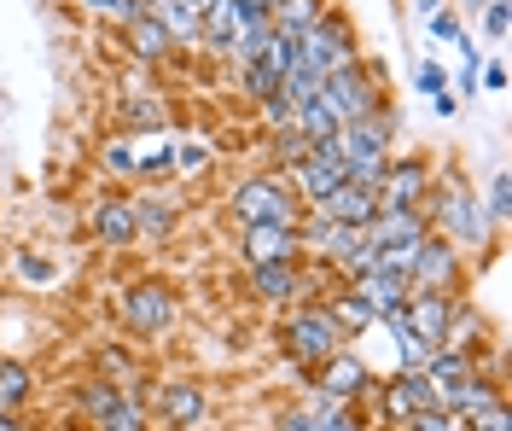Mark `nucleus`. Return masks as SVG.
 <instances>
[{
  "instance_id": "23",
  "label": "nucleus",
  "mask_w": 512,
  "mask_h": 431,
  "mask_svg": "<svg viewBox=\"0 0 512 431\" xmlns=\"http://www.w3.org/2000/svg\"><path fill=\"white\" fill-rule=\"evenodd\" d=\"M163 414H169V426H192L204 414V391L187 385V379H169L163 385Z\"/></svg>"
},
{
  "instance_id": "29",
  "label": "nucleus",
  "mask_w": 512,
  "mask_h": 431,
  "mask_svg": "<svg viewBox=\"0 0 512 431\" xmlns=\"http://www.w3.org/2000/svg\"><path fill=\"white\" fill-rule=\"evenodd\" d=\"M169 146H175V140H163V134L140 140V146H134V169H146V175H152V169H169Z\"/></svg>"
},
{
  "instance_id": "3",
  "label": "nucleus",
  "mask_w": 512,
  "mask_h": 431,
  "mask_svg": "<svg viewBox=\"0 0 512 431\" xmlns=\"http://www.w3.org/2000/svg\"><path fill=\"white\" fill-rule=\"evenodd\" d=\"M286 350L297 362H332L344 350V327L332 321V309H291L286 315Z\"/></svg>"
},
{
  "instance_id": "4",
  "label": "nucleus",
  "mask_w": 512,
  "mask_h": 431,
  "mask_svg": "<svg viewBox=\"0 0 512 431\" xmlns=\"http://www.w3.org/2000/svg\"><path fill=\"white\" fill-rule=\"evenodd\" d=\"M320 100L338 111V123H361V117H379V88H373V76L361 65L338 70V76H326L320 82Z\"/></svg>"
},
{
  "instance_id": "39",
  "label": "nucleus",
  "mask_w": 512,
  "mask_h": 431,
  "mask_svg": "<svg viewBox=\"0 0 512 431\" xmlns=\"http://www.w3.org/2000/svg\"><path fill=\"white\" fill-rule=\"evenodd\" d=\"M507 175H495V187H489V216H495V222H501V216H507Z\"/></svg>"
},
{
  "instance_id": "27",
  "label": "nucleus",
  "mask_w": 512,
  "mask_h": 431,
  "mask_svg": "<svg viewBox=\"0 0 512 431\" xmlns=\"http://www.w3.org/2000/svg\"><path fill=\"white\" fill-rule=\"evenodd\" d=\"M309 414H315V431H361L344 402H326V397H320V408H309Z\"/></svg>"
},
{
  "instance_id": "21",
  "label": "nucleus",
  "mask_w": 512,
  "mask_h": 431,
  "mask_svg": "<svg viewBox=\"0 0 512 431\" xmlns=\"http://www.w3.org/2000/svg\"><path fill=\"white\" fill-rule=\"evenodd\" d=\"M291 129L303 134V140H309V146H320V140H332V134H338V111H332V105L320 100H303L297 105V117H291Z\"/></svg>"
},
{
  "instance_id": "45",
  "label": "nucleus",
  "mask_w": 512,
  "mask_h": 431,
  "mask_svg": "<svg viewBox=\"0 0 512 431\" xmlns=\"http://www.w3.org/2000/svg\"><path fill=\"white\" fill-rule=\"evenodd\" d=\"M0 431H24V426H18V420H12V414H6V426H0Z\"/></svg>"
},
{
  "instance_id": "16",
  "label": "nucleus",
  "mask_w": 512,
  "mask_h": 431,
  "mask_svg": "<svg viewBox=\"0 0 512 431\" xmlns=\"http://www.w3.org/2000/svg\"><path fill=\"white\" fill-rule=\"evenodd\" d=\"M355 298L367 303L373 315H390V309H402V303L414 298V292H408V280H402V274H390V268H373V274H361V280H355Z\"/></svg>"
},
{
  "instance_id": "25",
  "label": "nucleus",
  "mask_w": 512,
  "mask_h": 431,
  "mask_svg": "<svg viewBox=\"0 0 512 431\" xmlns=\"http://www.w3.org/2000/svg\"><path fill=\"white\" fill-rule=\"evenodd\" d=\"M169 164L181 169V175L210 169V140H175V146H169Z\"/></svg>"
},
{
  "instance_id": "47",
  "label": "nucleus",
  "mask_w": 512,
  "mask_h": 431,
  "mask_svg": "<svg viewBox=\"0 0 512 431\" xmlns=\"http://www.w3.org/2000/svg\"><path fill=\"white\" fill-rule=\"evenodd\" d=\"M472 6H483V0H472Z\"/></svg>"
},
{
  "instance_id": "7",
  "label": "nucleus",
  "mask_w": 512,
  "mask_h": 431,
  "mask_svg": "<svg viewBox=\"0 0 512 431\" xmlns=\"http://www.w3.org/2000/svg\"><path fill=\"white\" fill-rule=\"evenodd\" d=\"M437 222L448 228L454 245H483L489 239V216H483V204L472 193H460V187H448L443 199H437Z\"/></svg>"
},
{
  "instance_id": "1",
  "label": "nucleus",
  "mask_w": 512,
  "mask_h": 431,
  "mask_svg": "<svg viewBox=\"0 0 512 431\" xmlns=\"http://www.w3.org/2000/svg\"><path fill=\"white\" fill-rule=\"evenodd\" d=\"M350 65H355V41L338 18H320L315 30L297 35V70L303 76L326 82V76H338V70H350Z\"/></svg>"
},
{
  "instance_id": "13",
  "label": "nucleus",
  "mask_w": 512,
  "mask_h": 431,
  "mask_svg": "<svg viewBox=\"0 0 512 431\" xmlns=\"http://www.w3.org/2000/svg\"><path fill=\"white\" fill-rule=\"evenodd\" d=\"M361 233H367V245H379V251H402V245H419V239H425V216H419V210H379Z\"/></svg>"
},
{
  "instance_id": "46",
  "label": "nucleus",
  "mask_w": 512,
  "mask_h": 431,
  "mask_svg": "<svg viewBox=\"0 0 512 431\" xmlns=\"http://www.w3.org/2000/svg\"><path fill=\"white\" fill-rule=\"evenodd\" d=\"M0 426H6V414H0Z\"/></svg>"
},
{
  "instance_id": "36",
  "label": "nucleus",
  "mask_w": 512,
  "mask_h": 431,
  "mask_svg": "<svg viewBox=\"0 0 512 431\" xmlns=\"http://www.w3.org/2000/svg\"><path fill=\"white\" fill-rule=\"evenodd\" d=\"M408 431H460V426H454V414H443V408H425V414L408 420Z\"/></svg>"
},
{
  "instance_id": "9",
  "label": "nucleus",
  "mask_w": 512,
  "mask_h": 431,
  "mask_svg": "<svg viewBox=\"0 0 512 431\" xmlns=\"http://www.w3.org/2000/svg\"><path fill=\"white\" fill-rule=\"evenodd\" d=\"M419 199H425V158H402V164H384L379 210H419Z\"/></svg>"
},
{
  "instance_id": "33",
  "label": "nucleus",
  "mask_w": 512,
  "mask_h": 431,
  "mask_svg": "<svg viewBox=\"0 0 512 431\" xmlns=\"http://www.w3.org/2000/svg\"><path fill=\"white\" fill-rule=\"evenodd\" d=\"M99 431H146V420H140V408H134V402H117V414H105Z\"/></svg>"
},
{
  "instance_id": "38",
  "label": "nucleus",
  "mask_w": 512,
  "mask_h": 431,
  "mask_svg": "<svg viewBox=\"0 0 512 431\" xmlns=\"http://www.w3.org/2000/svg\"><path fill=\"white\" fill-rule=\"evenodd\" d=\"M483 12H489V18H483V30H489V35H507V24H512V18H507V0H489Z\"/></svg>"
},
{
  "instance_id": "12",
  "label": "nucleus",
  "mask_w": 512,
  "mask_h": 431,
  "mask_svg": "<svg viewBox=\"0 0 512 431\" xmlns=\"http://www.w3.org/2000/svg\"><path fill=\"white\" fill-rule=\"evenodd\" d=\"M297 187H303V199L309 204H320L332 187H344V158L332 152V140H320L315 152L297 164Z\"/></svg>"
},
{
  "instance_id": "17",
  "label": "nucleus",
  "mask_w": 512,
  "mask_h": 431,
  "mask_svg": "<svg viewBox=\"0 0 512 431\" xmlns=\"http://www.w3.org/2000/svg\"><path fill=\"white\" fill-rule=\"evenodd\" d=\"M251 286H256V298L291 303L297 292H303V274H297V263H256L251 268Z\"/></svg>"
},
{
  "instance_id": "18",
  "label": "nucleus",
  "mask_w": 512,
  "mask_h": 431,
  "mask_svg": "<svg viewBox=\"0 0 512 431\" xmlns=\"http://www.w3.org/2000/svg\"><path fill=\"white\" fill-rule=\"evenodd\" d=\"M361 385H367V367L355 362V356H344V350H338V356L326 362V379H320V397H326V402H350L355 391H361Z\"/></svg>"
},
{
  "instance_id": "37",
  "label": "nucleus",
  "mask_w": 512,
  "mask_h": 431,
  "mask_svg": "<svg viewBox=\"0 0 512 431\" xmlns=\"http://www.w3.org/2000/svg\"><path fill=\"white\" fill-rule=\"evenodd\" d=\"M105 169L128 175V169H134V140H111V146H105Z\"/></svg>"
},
{
  "instance_id": "34",
  "label": "nucleus",
  "mask_w": 512,
  "mask_h": 431,
  "mask_svg": "<svg viewBox=\"0 0 512 431\" xmlns=\"http://www.w3.org/2000/svg\"><path fill=\"white\" fill-rule=\"evenodd\" d=\"M128 123H134V129H152V134H158V129H163L158 100H128Z\"/></svg>"
},
{
  "instance_id": "8",
  "label": "nucleus",
  "mask_w": 512,
  "mask_h": 431,
  "mask_svg": "<svg viewBox=\"0 0 512 431\" xmlns=\"http://www.w3.org/2000/svg\"><path fill=\"white\" fill-rule=\"evenodd\" d=\"M402 315H408V332H414L425 350H437L443 344L448 321H454V303L443 298V292H414V298L402 303Z\"/></svg>"
},
{
  "instance_id": "40",
  "label": "nucleus",
  "mask_w": 512,
  "mask_h": 431,
  "mask_svg": "<svg viewBox=\"0 0 512 431\" xmlns=\"http://www.w3.org/2000/svg\"><path fill=\"white\" fill-rule=\"evenodd\" d=\"M419 88H425V94H448V76L437 65H419Z\"/></svg>"
},
{
  "instance_id": "20",
  "label": "nucleus",
  "mask_w": 512,
  "mask_h": 431,
  "mask_svg": "<svg viewBox=\"0 0 512 431\" xmlns=\"http://www.w3.org/2000/svg\"><path fill=\"white\" fill-rule=\"evenodd\" d=\"M128 47L140 53V59H169L175 53V41H169V30H163L152 12H140V18H128Z\"/></svg>"
},
{
  "instance_id": "28",
  "label": "nucleus",
  "mask_w": 512,
  "mask_h": 431,
  "mask_svg": "<svg viewBox=\"0 0 512 431\" xmlns=\"http://www.w3.org/2000/svg\"><path fill=\"white\" fill-rule=\"evenodd\" d=\"M24 397H30V373H24V367H0V414L18 408Z\"/></svg>"
},
{
  "instance_id": "22",
  "label": "nucleus",
  "mask_w": 512,
  "mask_h": 431,
  "mask_svg": "<svg viewBox=\"0 0 512 431\" xmlns=\"http://www.w3.org/2000/svg\"><path fill=\"white\" fill-rule=\"evenodd\" d=\"M94 233L105 245H134L140 228H134V204H94Z\"/></svg>"
},
{
  "instance_id": "10",
  "label": "nucleus",
  "mask_w": 512,
  "mask_h": 431,
  "mask_svg": "<svg viewBox=\"0 0 512 431\" xmlns=\"http://www.w3.org/2000/svg\"><path fill=\"white\" fill-rule=\"evenodd\" d=\"M315 251L326 263H344L355 245H361V228H344V222H326V216H309V222H297V251Z\"/></svg>"
},
{
  "instance_id": "42",
  "label": "nucleus",
  "mask_w": 512,
  "mask_h": 431,
  "mask_svg": "<svg viewBox=\"0 0 512 431\" xmlns=\"http://www.w3.org/2000/svg\"><path fill=\"white\" fill-rule=\"evenodd\" d=\"M24 274H30V280H47V274H53V268L41 263V257H24Z\"/></svg>"
},
{
  "instance_id": "15",
  "label": "nucleus",
  "mask_w": 512,
  "mask_h": 431,
  "mask_svg": "<svg viewBox=\"0 0 512 431\" xmlns=\"http://www.w3.org/2000/svg\"><path fill=\"white\" fill-rule=\"evenodd\" d=\"M245 257L256 263H291L297 257V228L286 222H262V228H245Z\"/></svg>"
},
{
  "instance_id": "44",
  "label": "nucleus",
  "mask_w": 512,
  "mask_h": 431,
  "mask_svg": "<svg viewBox=\"0 0 512 431\" xmlns=\"http://www.w3.org/2000/svg\"><path fill=\"white\" fill-rule=\"evenodd\" d=\"M251 6H256V12H274V0H251Z\"/></svg>"
},
{
  "instance_id": "26",
  "label": "nucleus",
  "mask_w": 512,
  "mask_h": 431,
  "mask_svg": "<svg viewBox=\"0 0 512 431\" xmlns=\"http://www.w3.org/2000/svg\"><path fill=\"white\" fill-rule=\"evenodd\" d=\"M134 228L146 233V239H152V245H158V239H169V228H175V216H169V210H163V204H134Z\"/></svg>"
},
{
  "instance_id": "19",
  "label": "nucleus",
  "mask_w": 512,
  "mask_h": 431,
  "mask_svg": "<svg viewBox=\"0 0 512 431\" xmlns=\"http://www.w3.org/2000/svg\"><path fill=\"white\" fill-rule=\"evenodd\" d=\"M320 18H326L320 0H274V12H268V24H274L280 35H291V41H297L303 30H315Z\"/></svg>"
},
{
  "instance_id": "14",
  "label": "nucleus",
  "mask_w": 512,
  "mask_h": 431,
  "mask_svg": "<svg viewBox=\"0 0 512 431\" xmlns=\"http://www.w3.org/2000/svg\"><path fill=\"white\" fill-rule=\"evenodd\" d=\"M315 216H326V222H344V228H367L373 216H379V193H361V187H332L326 199L315 204Z\"/></svg>"
},
{
  "instance_id": "5",
  "label": "nucleus",
  "mask_w": 512,
  "mask_h": 431,
  "mask_svg": "<svg viewBox=\"0 0 512 431\" xmlns=\"http://www.w3.org/2000/svg\"><path fill=\"white\" fill-rule=\"evenodd\" d=\"M454 280H460L454 245H443V239H419L414 263H408V292H448Z\"/></svg>"
},
{
  "instance_id": "6",
  "label": "nucleus",
  "mask_w": 512,
  "mask_h": 431,
  "mask_svg": "<svg viewBox=\"0 0 512 431\" xmlns=\"http://www.w3.org/2000/svg\"><path fill=\"white\" fill-rule=\"evenodd\" d=\"M384 134H390V123H384V117L338 123V134H332V152L344 158V169H355V164H390V158H384Z\"/></svg>"
},
{
  "instance_id": "41",
  "label": "nucleus",
  "mask_w": 512,
  "mask_h": 431,
  "mask_svg": "<svg viewBox=\"0 0 512 431\" xmlns=\"http://www.w3.org/2000/svg\"><path fill=\"white\" fill-rule=\"evenodd\" d=\"M280 431H315V414L309 408H291L286 420H280Z\"/></svg>"
},
{
  "instance_id": "31",
  "label": "nucleus",
  "mask_w": 512,
  "mask_h": 431,
  "mask_svg": "<svg viewBox=\"0 0 512 431\" xmlns=\"http://www.w3.org/2000/svg\"><path fill=\"white\" fill-rule=\"evenodd\" d=\"M309 152H315V146H309V140H303V134L297 129H280V140H274V158H280V164H303V158H309Z\"/></svg>"
},
{
  "instance_id": "32",
  "label": "nucleus",
  "mask_w": 512,
  "mask_h": 431,
  "mask_svg": "<svg viewBox=\"0 0 512 431\" xmlns=\"http://www.w3.org/2000/svg\"><path fill=\"white\" fill-rule=\"evenodd\" d=\"M332 321H338V327L350 332V327H367V321H373V309H367V303L355 298V292H344V298H338V309H332Z\"/></svg>"
},
{
  "instance_id": "43",
  "label": "nucleus",
  "mask_w": 512,
  "mask_h": 431,
  "mask_svg": "<svg viewBox=\"0 0 512 431\" xmlns=\"http://www.w3.org/2000/svg\"><path fill=\"white\" fill-rule=\"evenodd\" d=\"M175 6H181V12H192V18H204V6H210V0H175Z\"/></svg>"
},
{
  "instance_id": "11",
  "label": "nucleus",
  "mask_w": 512,
  "mask_h": 431,
  "mask_svg": "<svg viewBox=\"0 0 512 431\" xmlns=\"http://www.w3.org/2000/svg\"><path fill=\"white\" fill-rule=\"evenodd\" d=\"M123 321H128V332H163L175 321V298L163 286H128Z\"/></svg>"
},
{
  "instance_id": "35",
  "label": "nucleus",
  "mask_w": 512,
  "mask_h": 431,
  "mask_svg": "<svg viewBox=\"0 0 512 431\" xmlns=\"http://www.w3.org/2000/svg\"><path fill=\"white\" fill-rule=\"evenodd\" d=\"M472 420V431H507V408L501 402H483L478 414H466Z\"/></svg>"
},
{
  "instance_id": "24",
  "label": "nucleus",
  "mask_w": 512,
  "mask_h": 431,
  "mask_svg": "<svg viewBox=\"0 0 512 431\" xmlns=\"http://www.w3.org/2000/svg\"><path fill=\"white\" fill-rule=\"evenodd\" d=\"M256 65L268 70V76H280V82H286L291 70H297V41H291V35H280V30H268L262 53H256Z\"/></svg>"
},
{
  "instance_id": "2",
  "label": "nucleus",
  "mask_w": 512,
  "mask_h": 431,
  "mask_svg": "<svg viewBox=\"0 0 512 431\" xmlns=\"http://www.w3.org/2000/svg\"><path fill=\"white\" fill-rule=\"evenodd\" d=\"M233 216H239L245 228H262V222H286V228H297V199H291L286 181L256 175V181H239V187H233Z\"/></svg>"
},
{
  "instance_id": "30",
  "label": "nucleus",
  "mask_w": 512,
  "mask_h": 431,
  "mask_svg": "<svg viewBox=\"0 0 512 431\" xmlns=\"http://www.w3.org/2000/svg\"><path fill=\"white\" fill-rule=\"evenodd\" d=\"M117 391H111V385H105V379H99V385H82V414H94V420H105V414H117Z\"/></svg>"
}]
</instances>
